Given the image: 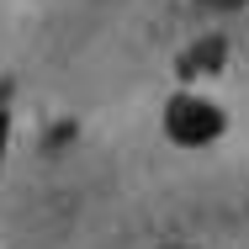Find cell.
<instances>
[{
	"label": "cell",
	"instance_id": "2",
	"mask_svg": "<svg viewBox=\"0 0 249 249\" xmlns=\"http://www.w3.org/2000/svg\"><path fill=\"white\" fill-rule=\"evenodd\" d=\"M223 64V43H201L191 58H186V74H196V69H217Z\"/></svg>",
	"mask_w": 249,
	"mask_h": 249
},
{
	"label": "cell",
	"instance_id": "1",
	"mask_svg": "<svg viewBox=\"0 0 249 249\" xmlns=\"http://www.w3.org/2000/svg\"><path fill=\"white\" fill-rule=\"evenodd\" d=\"M164 133L175 143H207V138L223 133V111L196 101V96H180V101H170V111H164Z\"/></svg>",
	"mask_w": 249,
	"mask_h": 249
},
{
	"label": "cell",
	"instance_id": "5",
	"mask_svg": "<svg viewBox=\"0 0 249 249\" xmlns=\"http://www.w3.org/2000/svg\"><path fill=\"white\" fill-rule=\"evenodd\" d=\"M170 249H186V244H170Z\"/></svg>",
	"mask_w": 249,
	"mask_h": 249
},
{
	"label": "cell",
	"instance_id": "3",
	"mask_svg": "<svg viewBox=\"0 0 249 249\" xmlns=\"http://www.w3.org/2000/svg\"><path fill=\"white\" fill-rule=\"evenodd\" d=\"M201 5H244V0H201Z\"/></svg>",
	"mask_w": 249,
	"mask_h": 249
},
{
	"label": "cell",
	"instance_id": "4",
	"mask_svg": "<svg viewBox=\"0 0 249 249\" xmlns=\"http://www.w3.org/2000/svg\"><path fill=\"white\" fill-rule=\"evenodd\" d=\"M0 143H5V111H0Z\"/></svg>",
	"mask_w": 249,
	"mask_h": 249
}]
</instances>
